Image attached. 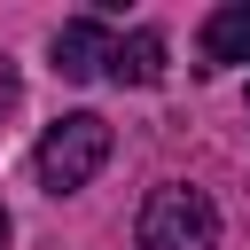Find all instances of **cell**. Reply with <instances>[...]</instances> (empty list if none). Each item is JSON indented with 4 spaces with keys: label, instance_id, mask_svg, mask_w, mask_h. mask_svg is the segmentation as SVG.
I'll use <instances>...</instances> for the list:
<instances>
[{
    "label": "cell",
    "instance_id": "6",
    "mask_svg": "<svg viewBox=\"0 0 250 250\" xmlns=\"http://www.w3.org/2000/svg\"><path fill=\"white\" fill-rule=\"evenodd\" d=\"M0 109H16V62L0 55Z\"/></svg>",
    "mask_w": 250,
    "mask_h": 250
},
{
    "label": "cell",
    "instance_id": "7",
    "mask_svg": "<svg viewBox=\"0 0 250 250\" xmlns=\"http://www.w3.org/2000/svg\"><path fill=\"white\" fill-rule=\"evenodd\" d=\"M8 234H16V227H8V203H0V250H8Z\"/></svg>",
    "mask_w": 250,
    "mask_h": 250
},
{
    "label": "cell",
    "instance_id": "5",
    "mask_svg": "<svg viewBox=\"0 0 250 250\" xmlns=\"http://www.w3.org/2000/svg\"><path fill=\"white\" fill-rule=\"evenodd\" d=\"M109 78H117V86H156V78H164V31H148V23L125 31V39L109 47Z\"/></svg>",
    "mask_w": 250,
    "mask_h": 250
},
{
    "label": "cell",
    "instance_id": "3",
    "mask_svg": "<svg viewBox=\"0 0 250 250\" xmlns=\"http://www.w3.org/2000/svg\"><path fill=\"white\" fill-rule=\"evenodd\" d=\"M109 47H117V39H109V23H102V16H70V23L55 31V47H47V55H55V70H62V78H109Z\"/></svg>",
    "mask_w": 250,
    "mask_h": 250
},
{
    "label": "cell",
    "instance_id": "2",
    "mask_svg": "<svg viewBox=\"0 0 250 250\" xmlns=\"http://www.w3.org/2000/svg\"><path fill=\"white\" fill-rule=\"evenodd\" d=\"M133 242L141 250H219V203L188 180H164V188H148Z\"/></svg>",
    "mask_w": 250,
    "mask_h": 250
},
{
    "label": "cell",
    "instance_id": "1",
    "mask_svg": "<svg viewBox=\"0 0 250 250\" xmlns=\"http://www.w3.org/2000/svg\"><path fill=\"white\" fill-rule=\"evenodd\" d=\"M31 164H39V188H47V195H78V188L109 164V117H94V109L55 117V125L39 133V148H31Z\"/></svg>",
    "mask_w": 250,
    "mask_h": 250
},
{
    "label": "cell",
    "instance_id": "4",
    "mask_svg": "<svg viewBox=\"0 0 250 250\" xmlns=\"http://www.w3.org/2000/svg\"><path fill=\"white\" fill-rule=\"evenodd\" d=\"M234 62H250V0L203 16V70H234Z\"/></svg>",
    "mask_w": 250,
    "mask_h": 250
}]
</instances>
